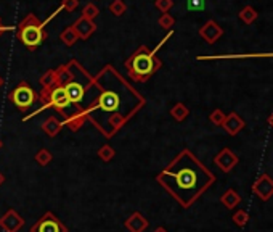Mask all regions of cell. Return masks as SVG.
<instances>
[{"mask_svg":"<svg viewBox=\"0 0 273 232\" xmlns=\"http://www.w3.org/2000/svg\"><path fill=\"white\" fill-rule=\"evenodd\" d=\"M29 232H69V231L52 211H47V213L32 226Z\"/></svg>","mask_w":273,"mask_h":232,"instance_id":"5","label":"cell"},{"mask_svg":"<svg viewBox=\"0 0 273 232\" xmlns=\"http://www.w3.org/2000/svg\"><path fill=\"white\" fill-rule=\"evenodd\" d=\"M238 17H240V19L243 23H246V24H252L257 19V17H259V15H257V12L252 7H249V5H247V7H244L241 10V12L238 13Z\"/></svg>","mask_w":273,"mask_h":232,"instance_id":"19","label":"cell"},{"mask_svg":"<svg viewBox=\"0 0 273 232\" xmlns=\"http://www.w3.org/2000/svg\"><path fill=\"white\" fill-rule=\"evenodd\" d=\"M114 155H116L114 149L111 147L109 144H105L103 147L98 150V158L102 160V161H105V163H108V161L113 160V158H114Z\"/></svg>","mask_w":273,"mask_h":232,"instance_id":"23","label":"cell"},{"mask_svg":"<svg viewBox=\"0 0 273 232\" xmlns=\"http://www.w3.org/2000/svg\"><path fill=\"white\" fill-rule=\"evenodd\" d=\"M34 158H35V161H37L40 166H47V165L52 163L53 155L50 153V150H47V149H40L39 152L35 153Z\"/></svg>","mask_w":273,"mask_h":232,"instance_id":"21","label":"cell"},{"mask_svg":"<svg viewBox=\"0 0 273 232\" xmlns=\"http://www.w3.org/2000/svg\"><path fill=\"white\" fill-rule=\"evenodd\" d=\"M60 39H61V42H63L64 45H68V47H71V45H74V44L79 40L77 34L74 33L73 26H69V28L64 29V31H63L61 34H60Z\"/></svg>","mask_w":273,"mask_h":232,"instance_id":"20","label":"cell"},{"mask_svg":"<svg viewBox=\"0 0 273 232\" xmlns=\"http://www.w3.org/2000/svg\"><path fill=\"white\" fill-rule=\"evenodd\" d=\"M225 113L222 112L220 108H217V110H214V112L211 113V116H209V119H211V123L212 124H215V126H222L224 124V121H225Z\"/></svg>","mask_w":273,"mask_h":232,"instance_id":"28","label":"cell"},{"mask_svg":"<svg viewBox=\"0 0 273 232\" xmlns=\"http://www.w3.org/2000/svg\"><path fill=\"white\" fill-rule=\"evenodd\" d=\"M252 192H254L260 200H270L273 197V178L270 174H260L254 184H252Z\"/></svg>","mask_w":273,"mask_h":232,"instance_id":"6","label":"cell"},{"mask_svg":"<svg viewBox=\"0 0 273 232\" xmlns=\"http://www.w3.org/2000/svg\"><path fill=\"white\" fill-rule=\"evenodd\" d=\"M79 5V0H63L61 2V10H66V12H74Z\"/></svg>","mask_w":273,"mask_h":232,"instance_id":"30","label":"cell"},{"mask_svg":"<svg viewBox=\"0 0 273 232\" xmlns=\"http://www.w3.org/2000/svg\"><path fill=\"white\" fill-rule=\"evenodd\" d=\"M238 161H240L238 155H236L233 150L228 149V147L222 149L214 158V163L217 165V168H220L224 173H230V171L238 165Z\"/></svg>","mask_w":273,"mask_h":232,"instance_id":"7","label":"cell"},{"mask_svg":"<svg viewBox=\"0 0 273 232\" xmlns=\"http://www.w3.org/2000/svg\"><path fill=\"white\" fill-rule=\"evenodd\" d=\"M158 23H159V26L163 28V29H170L175 24V19H174V17H172V15L163 13V15H161V18L158 19Z\"/></svg>","mask_w":273,"mask_h":232,"instance_id":"26","label":"cell"},{"mask_svg":"<svg viewBox=\"0 0 273 232\" xmlns=\"http://www.w3.org/2000/svg\"><path fill=\"white\" fill-rule=\"evenodd\" d=\"M61 128H63V123L58 118H55V116H50V118L45 119L44 124H42L44 133L47 134V135H50V137H55V135H58L60 131H61Z\"/></svg>","mask_w":273,"mask_h":232,"instance_id":"16","label":"cell"},{"mask_svg":"<svg viewBox=\"0 0 273 232\" xmlns=\"http://www.w3.org/2000/svg\"><path fill=\"white\" fill-rule=\"evenodd\" d=\"M188 115H190V110H188V107H186L185 103H175L174 107L170 108V116L175 121H179V123L185 121Z\"/></svg>","mask_w":273,"mask_h":232,"instance_id":"18","label":"cell"},{"mask_svg":"<svg viewBox=\"0 0 273 232\" xmlns=\"http://www.w3.org/2000/svg\"><path fill=\"white\" fill-rule=\"evenodd\" d=\"M127 10V5H125L124 0H113L109 5V12L114 15V17H122Z\"/></svg>","mask_w":273,"mask_h":232,"instance_id":"22","label":"cell"},{"mask_svg":"<svg viewBox=\"0 0 273 232\" xmlns=\"http://www.w3.org/2000/svg\"><path fill=\"white\" fill-rule=\"evenodd\" d=\"M220 201H222V205H224L225 208L233 210V208H236V206L241 203V195L236 192L235 189H227L225 192L222 194Z\"/></svg>","mask_w":273,"mask_h":232,"instance_id":"15","label":"cell"},{"mask_svg":"<svg viewBox=\"0 0 273 232\" xmlns=\"http://www.w3.org/2000/svg\"><path fill=\"white\" fill-rule=\"evenodd\" d=\"M156 181L183 208H190L215 182V176L185 149L156 176Z\"/></svg>","mask_w":273,"mask_h":232,"instance_id":"1","label":"cell"},{"mask_svg":"<svg viewBox=\"0 0 273 232\" xmlns=\"http://www.w3.org/2000/svg\"><path fill=\"white\" fill-rule=\"evenodd\" d=\"M8 100L16 107L19 112H28L37 102V94L26 81H21L12 92L8 94Z\"/></svg>","mask_w":273,"mask_h":232,"instance_id":"4","label":"cell"},{"mask_svg":"<svg viewBox=\"0 0 273 232\" xmlns=\"http://www.w3.org/2000/svg\"><path fill=\"white\" fill-rule=\"evenodd\" d=\"M154 232H167V229L163 228V226H159V228H156V229H154Z\"/></svg>","mask_w":273,"mask_h":232,"instance_id":"32","label":"cell"},{"mask_svg":"<svg viewBox=\"0 0 273 232\" xmlns=\"http://www.w3.org/2000/svg\"><path fill=\"white\" fill-rule=\"evenodd\" d=\"M269 124H270L272 128H273V113H272V116H270V118H269Z\"/></svg>","mask_w":273,"mask_h":232,"instance_id":"34","label":"cell"},{"mask_svg":"<svg viewBox=\"0 0 273 232\" xmlns=\"http://www.w3.org/2000/svg\"><path fill=\"white\" fill-rule=\"evenodd\" d=\"M156 8L159 10V12L163 13H167L169 10L174 7V0H156Z\"/></svg>","mask_w":273,"mask_h":232,"instance_id":"29","label":"cell"},{"mask_svg":"<svg viewBox=\"0 0 273 232\" xmlns=\"http://www.w3.org/2000/svg\"><path fill=\"white\" fill-rule=\"evenodd\" d=\"M5 182V176L2 174V173H0V185H2Z\"/></svg>","mask_w":273,"mask_h":232,"instance_id":"33","label":"cell"},{"mask_svg":"<svg viewBox=\"0 0 273 232\" xmlns=\"http://www.w3.org/2000/svg\"><path fill=\"white\" fill-rule=\"evenodd\" d=\"M222 34H224V29H222L214 19H209V21H207L204 26H201L199 29V36L203 37L207 44L217 42V40L222 37Z\"/></svg>","mask_w":273,"mask_h":232,"instance_id":"11","label":"cell"},{"mask_svg":"<svg viewBox=\"0 0 273 232\" xmlns=\"http://www.w3.org/2000/svg\"><path fill=\"white\" fill-rule=\"evenodd\" d=\"M170 36H172V33H169V36H166L163 39V42H161L154 50H151V52L143 45V47H140L132 57L125 62V68H127L130 79L136 81V83H141V81H148L156 71H158L161 68V60L156 58V52H158V49Z\"/></svg>","mask_w":273,"mask_h":232,"instance_id":"2","label":"cell"},{"mask_svg":"<svg viewBox=\"0 0 273 232\" xmlns=\"http://www.w3.org/2000/svg\"><path fill=\"white\" fill-rule=\"evenodd\" d=\"M247 221H249V215H247V211H244V210L236 211L233 215V223L238 226V228H244L247 224Z\"/></svg>","mask_w":273,"mask_h":232,"instance_id":"25","label":"cell"},{"mask_svg":"<svg viewBox=\"0 0 273 232\" xmlns=\"http://www.w3.org/2000/svg\"><path fill=\"white\" fill-rule=\"evenodd\" d=\"M39 83L42 85V89H50V87H53V85H57L58 84L57 69H48V71H45L42 76H40Z\"/></svg>","mask_w":273,"mask_h":232,"instance_id":"17","label":"cell"},{"mask_svg":"<svg viewBox=\"0 0 273 232\" xmlns=\"http://www.w3.org/2000/svg\"><path fill=\"white\" fill-rule=\"evenodd\" d=\"M73 29H74V33L77 34L79 39L87 40L95 31H97V24H95V21H90V19L80 17L77 21L73 24Z\"/></svg>","mask_w":273,"mask_h":232,"instance_id":"12","label":"cell"},{"mask_svg":"<svg viewBox=\"0 0 273 232\" xmlns=\"http://www.w3.org/2000/svg\"><path fill=\"white\" fill-rule=\"evenodd\" d=\"M98 15H100V10H98L97 5H93V3H87L84 7V10H82V17L90 19V21H93V19L97 18Z\"/></svg>","mask_w":273,"mask_h":232,"instance_id":"24","label":"cell"},{"mask_svg":"<svg viewBox=\"0 0 273 232\" xmlns=\"http://www.w3.org/2000/svg\"><path fill=\"white\" fill-rule=\"evenodd\" d=\"M45 23L35 17L34 13H28V17L18 24L16 37L26 45L28 49L34 50L47 39V31H45Z\"/></svg>","mask_w":273,"mask_h":232,"instance_id":"3","label":"cell"},{"mask_svg":"<svg viewBox=\"0 0 273 232\" xmlns=\"http://www.w3.org/2000/svg\"><path fill=\"white\" fill-rule=\"evenodd\" d=\"M8 29H13V28H5V26H2V19H0V34H2L3 31H8Z\"/></svg>","mask_w":273,"mask_h":232,"instance_id":"31","label":"cell"},{"mask_svg":"<svg viewBox=\"0 0 273 232\" xmlns=\"http://www.w3.org/2000/svg\"><path fill=\"white\" fill-rule=\"evenodd\" d=\"M186 8L190 12H203L206 8V0H186Z\"/></svg>","mask_w":273,"mask_h":232,"instance_id":"27","label":"cell"},{"mask_svg":"<svg viewBox=\"0 0 273 232\" xmlns=\"http://www.w3.org/2000/svg\"><path fill=\"white\" fill-rule=\"evenodd\" d=\"M124 226L129 232H145L146 228L150 226V223L143 215L138 213V211H135V213H132L127 219H125Z\"/></svg>","mask_w":273,"mask_h":232,"instance_id":"13","label":"cell"},{"mask_svg":"<svg viewBox=\"0 0 273 232\" xmlns=\"http://www.w3.org/2000/svg\"><path fill=\"white\" fill-rule=\"evenodd\" d=\"M85 121H87V110L80 108L77 112H74L73 115H69L68 118H64L63 124H66L71 131H79L84 126Z\"/></svg>","mask_w":273,"mask_h":232,"instance_id":"14","label":"cell"},{"mask_svg":"<svg viewBox=\"0 0 273 232\" xmlns=\"http://www.w3.org/2000/svg\"><path fill=\"white\" fill-rule=\"evenodd\" d=\"M64 89H66L68 99L69 102L74 105V107H82V100L85 97V92H87V85L82 84L80 81H69V83L64 84Z\"/></svg>","mask_w":273,"mask_h":232,"instance_id":"9","label":"cell"},{"mask_svg":"<svg viewBox=\"0 0 273 232\" xmlns=\"http://www.w3.org/2000/svg\"><path fill=\"white\" fill-rule=\"evenodd\" d=\"M24 226L23 216L16 210L10 208L2 218H0V229L3 232H18Z\"/></svg>","mask_w":273,"mask_h":232,"instance_id":"8","label":"cell"},{"mask_svg":"<svg viewBox=\"0 0 273 232\" xmlns=\"http://www.w3.org/2000/svg\"><path fill=\"white\" fill-rule=\"evenodd\" d=\"M244 126H246L244 119H243L238 113L231 112L225 116V121H224V124H222V128H224V131L228 135H236L244 129Z\"/></svg>","mask_w":273,"mask_h":232,"instance_id":"10","label":"cell"},{"mask_svg":"<svg viewBox=\"0 0 273 232\" xmlns=\"http://www.w3.org/2000/svg\"><path fill=\"white\" fill-rule=\"evenodd\" d=\"M2 85H3V78L0 76V89H2Z\"/></svg>","mask_w":273,"mask_h":232,"instance_id":"35","label":"cell"}]
</instances>
